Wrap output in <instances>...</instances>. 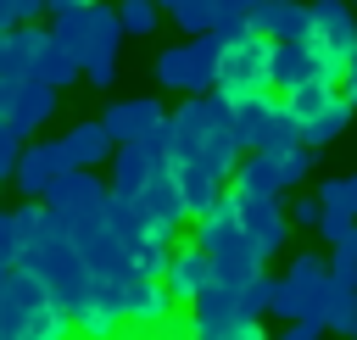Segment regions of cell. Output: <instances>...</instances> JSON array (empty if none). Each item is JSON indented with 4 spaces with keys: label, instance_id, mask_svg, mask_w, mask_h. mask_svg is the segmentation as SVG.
<instances>
[{
    "label": "cell",
    "instance_id": "29",
    "mask_svg": "<svg viewBox=\"0 0 357 340\" xmlns=\"http://www.w3.org/2000/svg\"><path fill=\"white\" fill-rule=\"evenodd\" d=\"M117 22H123V33L145 39V33H156V6L151 0H123L117 6Z\"/></svg>",
    "mask_w": 357,
    "mask_h": 340
},
{
    "label": "cell",
    "instance_id": "7",
    "mask_svg": "<svg viewBox=\"0 0 357 340\" xmlns=\"http://www.w3.org/2000/svg\"><path fill=\"white\" fill-rule=\"evenodd\" d=\"M218 95L229 106L251 100V95H273V39L251 33L240 45H223V72H218Z\"/></svg>",
    "mask_w": 357,
    "mask_h": 340
},
{
    "label": "cell",
    "instance_id": "30",
    "mask_svg": "<svg viewBox=\"0 0 357 340\" xmlns=\"http://www.w3.org/2000/svg\"><path fill=\"white\" fill-rule=\"evenodd\" d=\"M273 307H279V279H273V273L251 279V284H245V312L262 318V312H273Z\"/></svg>",
    "mask_w": 357,
    "mask_h": 340
},
{
    "label": "cell",
    "instance_id": "28",
    "mask_svg": "<svg viewBox=\"0 0 357 340\" xmlns=\"http://www.w3.org/2000/svg\"><path fill=\"white\" fill-rule=\"evenodd\" d=\"M173 178H178V190H184V206H190V217L212 212V201L223 195V190H218V178H206L201 167H173Z\"/></svg>",
    "mask_w": 357,
    "mask_h": 340
},
{
    "label": "cell",
    "instance_id": "25",
    "mask_svg": "<svg viewBox=\"0 0 357 340\" xmlns=\"http://www.w3.org/2000/svg\"><path fill=\"white\" fill-rule=\"evenodd\" d=\"M61 156H67V167H78V173L100 167V162L112 156V134L100 128V117H95V123H78V128H67V134H61Z\"/></svg>",
    "mask_w": 357,
    "mask_h": 340
},
{
    "label": "cell",
    "instance_id": "10",
    "mask_svg": "<svg viewBox=\"0 0 357 340\" xmlns=\"http://www.w3.org/2000/svg\"><path fill=\"white\" fill-rule=\"evenodd\" d=\"M312 45H318L329 78L340 84L351 56H357V11L346 0H312Z\"/></svg>",
    "mask_w": 357,
    "mask_h": 340
},
{
    "label": "cell",
    "instance_id": "12",
    "mask_svg": "<svg viewBox=\"0 0 357 340\" xmlns=\"http://www.w3.org/2000/svg\"><path fill=\"white\" fill-rule=\"evenodd\" d=\"M134 212L145 217V229H151L156 240L173 245L178 223H190V206H184V190H178V178H173V167H162V173L134 195Z\"/></svg>",
    "mask_w": 357,
    "mask_h": 340
},
{
    "label": "cell",
    "instance_id": "27",
    "mask_svg": "<svg viewBox=\"0 0 357 340\" xmlns=\"http://www.w3.org/2000/svg\"><path fill=\"white\" fill-rule=\"evenodd\" d=\"M33 78L39 84H50V89H61V84H78L84 78V67L56 45V33H50V45H45V56H39V67H33Z\"/></svg>",
    "mask_w": 357,
    "mask_h": 340
},
{
    "label": "cell",
    "instance_id": "16",
    "mask_svg": "<svg viewBox=\"0 0 357 340\" xmlns=\"http://www.w3.org/2000/svg\"><path fill=\"white\" fill-rule=\"evenodd\" d=\"M156 123H167V111H162V100H151V95L112 100V106H106V117H100V128L112 134V145H139Z\"/></svg>",
    "mask_w": 357,
    "mask_h": 340
},
{
    "label": "cell",
    "instance_id": "9",
    "mask_svg": "<svg viewBox=\"0 0 357 340\" xmlns=\"http://www.w3.org/2000/svg\"><path fill=\"white\" fill-rule=\"evenodd\" d=\"M307 173H312V145H296V150H251L245 167L229 178V190L234 195H284Z\"/></svg>",
    "mask_w": 357,
    "mask_h": 340
},
{
    "label": "cell",
    "instance_id": "14",
    "mask_svg": "<svg viewBox=\"0 0 357 340\" xmlns=\"http://www.w3.org/2000/svg\"><path fill=\"white\" fill-rule=\"evenodd\" d=\"M251 312H245V290L234 284H212L195 307H190V340H223L229 329H240Z\"/></svg>",
    "mask_w": 357,
    "mask_h": 340
},
{
    "label": "cell",
    "instance_id": "17",
    "mask_svg": "<svg viewBox=\"0 0 357 340\" xmlns=\"http://www.w3.org/2000/svg\"><path fill=\"white\" fill-rule=\"evenodd\" d=\"M106 201H112V190H106L95 173H78V167H73V173H67V178H61V184L45 195V206H50V212H61L67 223H84V217H95Z\"/></svg>",
    "mask_w": 357,
    "mask_h": 340
},
{
    "label": "cell",
    "instance_id": "6",
    "mask_svg": "<svg viewBox=\"0 0 357 340\" xmlns=\"http://www.w3.org/2000/svg\"><path fill=\"white\" fill-rule=\"evenodd\" d=\"M50 33H56V45L78 61V67H89V61H106V56H117V39H123V22H117V11L112 6H84V11H67V17H56L50 22Z\"/></svg>",
    "mask_w": 357,
    "mask_h": 340
},
{
    "label": "cell",
    "instance_id": "11",
    "mask_svg": "<svg viewBox=\"0 0 357 340\" xmlns=\"http://www.w3.org/2000/svg\"><path fill=\"white\" fill-rule=\"evenodd\" d=\"M324 284H329V262H324L318 251H296V256H290V273L279 279V307H273V312H279L284 323H312Z\"/></svg>",
    "mask_w": 357,
    "mask_h": 340
},
{
    "label": "cell",
    "instance_id": "31",
    "mask_svg": "<svg viewBox=\"0 0 357 340\" xmlns=\"http://www.w3.org/2000/svg\"><path fill=\"white\" fill-rule=\"evenodd\" d=\"M257 28H251V17L245 11H234V6H223V17H218V28H212V39L218 45H240V39H251Z\"/></svg>",
    "mask_w": 357,
    "mask_h": 340
},
{
    "label": "cell",
    "instance_id": "1",
    "mask_svg": "<svg viewBox=\"0 0 357 340\" xmlns=\"http://www.w3.org/2000/svg\"><path fill=\"white\" fill-rule=\"evenodd\" d=\"M22 268L45 284V295L56 301V312H67V318H78L84 307H89V295L100 290V279H95V268L84 262V251H78V240H73V229H67V217L61 212H39V223H33V234H28V251H22Z\"/></svg>",
    "mask_w": 357,
    "mask_h": 340
},
{
    "label": "cell",
    "instance_id": "38",
    "mask_svg": "<svg viewBox=\"0 0 357 340\" xmlns=\"http://www.w3.org/2000/svg\"><path fill=\"white\" fill-rule=\"evenodd\" d=\"M340 84H346L340 95H346V100H351V111H357V56H351V67H346V78H340Z\"/></svg>",
    "mask_w": 357,
    "mask_h": 340
},
{
    "label": "cell",
    "instance_id": "22",
    "mask_svg": "<svg viewBox=\"0 0 357 340\" xmlns=\"http://www.w3.org/2000/svg\"><path fill=\"white\" fill-rule=\"evenodd\" d=\"M117 323H128V318H123V290H117V284H100V290L89 295V307L73 318V334H84V340H112Z\"/></svg>",
    "mask_w": 357,
    "mask_h": 340
},
{
    "label": "cell",
    "instance_id": "26",
    "mask_svg": "<svg viewBox=\"0 0 357 340\" xmlns=\"http://www.w3.org/2000/svg\"><path fill=\"white\" fill-rule=\"evenodd\" d=\"M167 11H173V22H178L190 39H201V33H212V28H218V17H223V0H173Z\"/></svg>",
    "mask_w": 357,
    "mask_h": 340
},
{
    "label": "cell",
    "instance_id": "18",
    "mask_svg": "<svg viewBox=\"0 0 357 340\" xmlns=\"http://www.w3.org/2000/svg\"><path fill=\"white\" fill-rule=\"evenodd\" d=\"M162 284H167V295H173V301L195 307V301L218 284V273H212V262H206V251H201V245H178V251H173V262H167V273H162Z\"/></svg>",
    "mask_w": 357,
    "mask_h": 340
},
{
    "label": "cell",
    "instance_id": "21",
    "mask_svg": "<svg viewBox=\"0 0 357 340\" xmlns=\"http://www.w3.org/2000/svg\"><path fill=\"white\" fill-rule=\"evenodd\" d=\"M123 318H128V323H145V329H162V323L173 318L167 284H162V279H134V284L123 290Z\"/></svg>",
    "mask_w": 357,
    "mask_h": 340
},
{
    "label": "cell",
    "instance_id": "2",
    "mask_svg": "<svg viewBox=\"0 0 357 340\" xmlns=\"http://www.w3.org/2000/svg\"><path fill=\"white\" fill-rule=\"evenodd\" d=\"M173 167H201L206 178H234L240 173V145H234V111L229 100L212 95H190L173 111Z\"/></svg>",
    "mask_w": 357,
    "mask_h": 340
},
{
    "label": "cell",
    "instance_id": "36",
    "mask_svg": "<svg viewBox=\"0 0 357 340\" xmlns=\"http://www.w3.org/2000/svg\"><path fill=\"white\" fill-rule=\"evenodd\" d=\"M223 6H234V11L257 17V11H273V6H284V0H223Z\"/></svg>",
    "mask_w": 357,
    "mask_h": 340
},
{
    "label": "cell",
    "instance_id": "39",
    "mask_svg": "<svg viewBox=\"0 0 357 340\" xmlns=\"http://www.w3.org/2000/svg\"><path fill=\"white\" fill-rule=\"evenodd\" d=\"M84 6H95V0H50V11H56V17H67V11H84Z\"/></svg>",
    "mask_w": 357,
    "mask_h": 340
},
{
    "label": "cell",
    "instance_id": "32",
    "mask_svg": "<svg viewBox=\"0 0 357 340\" xmlns=\"http://www.w3.org/2000/svg\"><path fill=\"white\" fill-rule=\"evenodd\" d=\"M324 223V206H318V195H301V201H290V229H318Z\"/></svg>",
    "mask_w": 357,
    "mask_h": 340
},
{
    "label": "cell",
    "instance_id": "3",
    "mask_svg": "<svg viewBox=\"0 0 357 340\" xmlns=\"http://www.w3.org/2000/svg\"><path fill=\"white\" fill-rule=\"evenodd\" d=\"M195 245L206 251V262H212L218 284L245 290L251 279H262V251L251 245V234H245V223H240V206H234L229 195H218V201H212V212H201V217H195Z\"/></svg>",
    "mask_w": 357,
    "mask_h": 340
},
{
    "label": "cell",
    "instance_id": "24",
    "mask_svg": "<svg viewBox=\"0 0 357 340\" xmlns=\"http://www.w3.org/2000/svg\"><path fill=\"white\" fill-rule=\"evenodd\" d=\"M229 111H234V145L240 150H262V139H268V128L279 117V95H251V100H240Z\"/></svg>",
    "mask_w": 357,
    "mask_h": 340
},
{
    "label": "cell",
    "instance_id": "13",
    "mask_svg": "<svg viewBox=\"0 0 357 340\" xmlns=\"http://www.w3.org/2000/svg\"><path fill=\"white\" fill-rule=\"evenodd\" d=\"M229 201L240 206V223H245L251 245L262 251V262L279 256L284 240H290V212L279 206V195H234V190H229Z\"/></svg>",
    "mask_w": 357,
    "mask_h": 340
},
{
    "label": "cell",
    "instance_id": "40",
    "mask_svg": "<svg viewBox=\"0 0 357 340\" xmlns=\"http://www.w3.org/2000/svg\"><path fill=\"white\" fill-rule=\"evenodd\" d=\"M351 201H357V173H351Z\"/></svg>",
    "mask_w": 357,
    "mask_h": 340
},
{
    "label": "cell",
    "instance_id": "8",
    "mask_svg": "<svg viewBox=\"0 0 357 340\" xmlns=\"http://www.w3.org/2000/svg\"><path fill=\"white\" fill-rule=\"evenodd\" d=\"M284 100V111L296 117V128H301V145H329V139H340L346 134V123H351V100L335 89V84H307V89H296V95H279Z\"/></svg>",
    "mask_w": 357,
    "mask_h": 340
},
{
    "label": "cell",
    "instance_id": "20",
    "mask_svg": "<svg viewBox=\"0 0 357 340\" xmlns=\"http://www.w3.org/2000/svg\"><path fill=\"white\" fill-rule=\"evenodd\" d=\"M318 206H324V223H318V234L335 245V240H346L351 229H357V201H351V178H324L318 184Z\"/></svg>",
    "mask_w": 357,
    "mask_h": 340
},
{
    "label": "cell",
    "instance_id": "15",
    "mask_svg": "<svg viewBox=\"0 0 357 340\" xmlns=\"http://www.w3.org/2000/svg\"><path fill=\"white\" fill-rule=\"evenodd\" d=\"M67 173H73V167H67V156H61V139H39V145H28V150L17 156V173H11V178H17L22 195H39V201H45Z\"/></svg>",
    "mask_w": 357,
    "mask_h": 340
},
{
    "label": "cell",
    "instance_id": "34",
    "mask_svg": "<svg viewBox=\"0 0 357 340\" xmlns=\"http://www.w3.org/2000/svg\"><path fill=\"white\" fill-rule=\"evenodd\" d=\"M84 78H89L95 89H112V78H117V56H106V61H89V67H84Z\"/></svg>",
    "mask_w": 357,
    "mask_h": 340
},
{
    "label": "cell",
    "instance_id": "23",
    "mask_svg": "<svg viewBox=\"0 0 357 340\" xmlns=\"http://www.w3.org/2000/svg\"><path fill=\"white\" fill-rule=\"evenodd\" d=\"M156 173H162V167H156V156H151L145 145H117V156H112V195H117V201H134Z\"/></svg>",
    "mask_w": 357,
    "mask_h": 340
},
{
    "label": "cell",
    "instance_id": "41",
    "mask_svg": "<svg viewBox=\"0 0 357 340\" xmlns=\"http://www.w3.org/2000/svg\"><path fill=\"white\" fill-rule=\"evenodd\" d=\"M151 6H173V0H151Z\"/></svg>",
    "mask_w": 357,
    "mask_h": 340
},
{
    "label": "cell",
    "instance_id": "42",
    "mask_svg": "<svg viewBox=\"0 0 357 340\" xmlns=\"http://www.w3.org/2000/svg\"><path fill=\"white\" fill-rule=\"evenodd\" d=\"M346 6H351V11H357V0H346Z\"/></svg>",
    "mask_w": 357,
    "mask_h": 340
},
{
    "label": "cell",
    "instance_id": "37",
    "mask_svg": "<svg viewBox=\"0 0 357 340\" xmlns=\"http://www.w3.org/2000/svg\"><path fill=\"white\" fill-rule=\"evenodd\" d=\"M273 340H324V334L307 329V323H284V334H273Z\"/></svg>",
    "mask_w": 357,
    "mask_h": 340
},
{
    "label": "cell",
    "instance_id": "4",
    "mask_svg": "<svg viewBox=\"0 0 357 340\" xmlns=\"http://www.w3.org/2000/svg\"><path fill=\"white\" fill-rule=\"evenodd\" d=\"M73 318L56 312L45 284L28 268H11L0 284V340H67Z\"/></svg>",
    "mask_w": 357,
    "mask_h": 340
},
{
    "label": "cell",
    "instance_id": "19",
    "mask_svg": "<svg viewBox=\"0 0 357 340\" xmlns=\"http://www.w3.org/2000/svg\"><path fill=\"white\" fill-rule=\"evenodd\" d=\"M50 111H56V89H50V84H39V78L6 95V128H11L17 139H28L33 128H45V123H50Z\"/></svg>",
    "mask_w": 357,
    "mask_h": 340
},
{
    "label": "cell",
    "instance_id": "35",
    "mask_svg": "<svg viewBox=\"0 0 357 340\" xmlns=\"http://www.w3.org/2000/svg\"><path fill=\"white\" fill-rule=\"evenodd\" d=\"M335 262H346V268H357V229H351L346 240H335Z\"/></svg>",
    "mask_w": 357,
    "mask_h": 340
},
{
    "label": "cell",
    "instance_id": "33",
    "mask_svg": "<svg viewBox=\"0 0 357 340\" xmlns=\"http://www.w3.org/2000/svg\"><path fill=\"white\" fill-rule=\"evenodd\" d=\"M17 156H22V139H17L11 128H0V178L17 173Z\"/></svg>",
    "mask_w": 357,
    "mask_h": 340
},
{
    "label": "cell",
    "instance_id": "5",
    "mask_svg": "<svg viewBox=\"0 0 357 340\" xmlns=\"http://www.w3.org/2000/svg\"><path fill=\"white\" fill-rule=\"evenodd\" d=\"M218 72H223V45L212 33L184 39V45H167L156 56V84L162 89H178L184 100L190 95H212L218 89Z\"/></svg>",
    "mask_w": 357,
    "mask_h": 340
}]
</instances>
